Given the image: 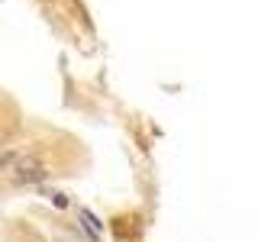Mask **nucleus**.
<instances>
[{
  "mask_svg": "<svg viewBox=\"0 0 258 242\" xmlns=\"http://www.w3.org/2000/svg\"><path fill=\"white\" fill-rule=\"evenodd\" d=\"M13 174H16V181H20V184H39V181H45V168H42V161H36V158H16L13 161Z\"/></svg>",
  "mask_w": 258,
  "mask_h": 242,
  "instance_id": "nucleus-1",
  "label": "nucleus"
},
{
  "mask_svg": "<svg viewBox=\"0 0 258 242\" xmlns=\"http://www.w3.org/2000/svg\"><path fill=\"white\" fill-rule=\"evenodd\" d=\"M78 216H81V220H84L87 232H91V239H100V232H103V223L97 220V216L91 213V210H84V207H81V210H78Z\"/></svg>",
  "mask_w": 258,
  "mask_h": 242,
  "instance_id": "nucleus-2",
  "label": "nucleus"
},
{
  "mask_svg": "<svg viewBox=\"0 0 258 242\" xmlns=\"http://www.w3.org/2000/svg\"><path fill=\"white\" fill-rule=\"evenodd\" d=\"M13 161H16V155H4V158H0V171H7V168H13Z\"/></svg>",
  "mask_w": 258,
  "mask_h": 242,
  "instance_id": "nucleus-3",
  "label": "nucleus"
},
{
  "mask_svg": "<svg viewBox=\"0 0 258 242\" xmlns=\"http://www.w3.org/2000/svg\"><path fill=\"white\" fill-rule=\"evenodd\" d=\"M52 200H55V207H68V200H64V194H52Z\"/></svg>",
  "mask_w": 258,
  "mask_h": 242,
  "instance_id": "nucleus-4",
  "label": "nucleus"
}]
</instances>
